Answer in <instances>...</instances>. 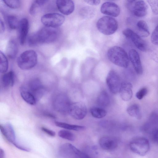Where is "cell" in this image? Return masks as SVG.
I'll return each instance as SVG.
<instances>
[{
    "label": "cell",
    "mask_w": 158,
    "mask_h": 158,
    "mask_svg": "<svg viewBox=\"0 0 158 158\" xmlns=\"http://www.w3.org/2000/svg\"><path fill=\"white\" fill-rule=\"evenodd\" d=\"M127 9L138 17L145 16L148 12V6L145 2L141 0H130L126 2Z\"/></svg>",
    "instance_id": "8992f818"
},
{
    "label": "cell",
    "mask_w": 158,
    "mask_h": 158,
    "mask_svg": "<svg viewBox=\"0 0 158 158\" xmlns=\"http://www.w3.org/2000/svg\"><path fill=\"white\" fill-rule=\"evenodd\" d=\"M56 4L60 12L64 15L71 14L74 10V3L72 0H58L56 1Z\"/></svg>",
    "instance_id": "4fadbf2b"
},
{
    "label": "cell",
    "mask_w": 158,
    "mask_h": 158,
    "mask_svg": "<svg viewBox=\"0 0 158 158\" xmlns=\"http://www.w3.org/2000/svg\"><path fill=\"white\" fill-rule=\"evenodd\" d=\"M0 71L1 73H6L8 69V63L7 58L4 54L0 51Z\"/></svg>",
    "instance_id": "83f0119b"
},
{
    "label": "cell",
    "mask_w": 158,
    "mask_h": 158,
    "mask_svg": "<svg viewBox=\"0 0 158 158\" xmlns=\"http://www.w3.org/2000/svg\"><path fill=\"white\" fill-rule=\"evenodd\" d=\"M41 20L45 26L56 28L63 24L65 20V17L60 14L49 13L43 15Z\"/></svg>",
    "instance_id": "52a82bcc"
},
{
    "label": "cell",
    "mask_w": 158,
    "mask_h": 158,
    "mask_svg": "<svg viewBox=\"0 0 158 158\" xmlns=\"http://www.w3.org/2000/svg\"><path fill=\"white\" fill-rule=\"evenodd\" d=\"M152 43L156 45H158V25L153 31L151 38Z\"/></svg>",
    "instance_id": "836d02e7"
},
{
    "label": "cell",
    "mask_w": 158,
    "mask_h": 158,
    "mask_svg": "<svg viewBox=\"0 0 158 158\" xmlns=\"http://www.w3.org/2000/svg\"><path fill=\"white\" fill-rule=\"evenodd\" d=\"M152 138L154 142L158 144V128L152 130Z\"/></svg>",
    "instance_id": "74e56055"
},
{
    "label": "cell",
    "mask_w": 158,
    "mask_h": 158,
    "mask_svg": "<svg viewBox=\"0 0 158 158\" xmlns=\"http://www.w3.org/2000/svg\"><path fill=\"white\" fill-rule=\"evenodd\" d=\"M2 82L5 87L12 86L15 82V74L12 71H10L3 75L2 78Z\"/></svg>",
    "instance_id": "7402d4cb"
},
{
    "label": "cell",
    "mask_w": 158,
    "mask_h": 158,
    "mask_svg": "<svg viewBox=\"0 0 158 158\" xmlns=\"http://www.w3.org/2000/svg\"><path fill=\"white\" fill-rule=\"evenodd\" d=\"M18 52V46L16 41L14 39L10 40L8 42L6 48V53L8 57L14 59Z\"/></svg>",
    "instance_id": "ffe728a7"
},
{
    "label": "cell",
    "mask_w": 158,
    "mask_h": 158,
    "mask_svg": "<svg viewBox=\"0 0 158 158\" xmlns=\"http://www.w3.org/2000/svg\"><path fill=\"white\" fill-rule=\"evenodd\" d=\"M148 89L146 87H143L139 89L136 94L135 96L139 100L142 99L147 94Z\"/></svg>",
    "instance_id": "d590c367"
},
{
    "label": "cell",
    "mask_w": 158,
    "mask_h": 158,
    "mask_svg": "<svg viewBox=\"0 0 158 158\" xmlns=\"http://www.w3.org/2000/svg\"><path fill=\"white\" fill-rule=\"evenodd\" d=\"M0 129L3 135L9 142L13 145L17 143L15 132L10 124L7 123L3 125H0Z\"/></svg>",
    "instance_id": "9a60e30c"
},
{
    "label": "cell",
    "mask_w": 158,
    "mask_h": 158,
    "mask_svg": "<svg viewBox=\"0 0 158 158\" xmlns=\"http://www.w3.org/2000/svg\"><path fill=\"white\" fill-rule=\"evenodd\" d=\"M5 155L4 150L0 148V158H5Z\"/></svg>",
    "instance_id": "ee69618b"
},
{
    "label": "cell",
    "mask_w": 158,
    "mask_h": 158,
    "mask_svg": "<svg viewBox=\"0 0 158 158\" xmlns=\"http://www.w3.org/2000/svg\"><path fill=\"white\" fill-rule=\"evenodd\" d=\"M122 33L127 38L132 42L138 49L142 52L146 51L147 45L146 42L138 34L128 28L124 29Z\"/></svg>",
    "instance_id": "9c48e42d"
},
{
    "label": "cell",
    "mask_w": 158,
    "mask_h": 158,
    "mask_svg": "<svg viewBox=\"0 0 158 158\" xmlns=\"http://www.w3.org/2000/svg\"><path fill=\"white\" fill-rule=\"evenodd\" d=\"M40 6L37 3L36 0L34 1L31 3L29 9V13L31 15L35 14L37 7Z\"/></svg>",
    "instance_id": "8d00e7d4"
},
{
    "label": "cell",
    "mask_w": 158,
    "mask_h": 158,
    "mask_svg": "<svg viewBox=\"0 0 158 158\" xmlns=\"http://www.w3.org/2000/svg\"><path fill=\"white\" fill-rule=\"evenodd\" d=\"M127 111L131 117L138 119H140L142 118V114L140 107L137 104H133L129 106L127 108Z\"/></svg>",
    "instance_id": "cb8c5ba5"
},
{
    "label": "cell",
    "mask_w": 158,
    "mask_h": 158,
    "mask_svg": "<svg viewBox=\"0 0 158 158\" xmlns=\"http://www.w3.org/2000/svg\"><path fill=\"white\" fill-rule=\"evenodd\" d=\"M100 147L106 151H111L116 148L118 144V139L115 137L105 136L102 137L99 141Z\"/></svg>",
    "instance_id": "7c38bea8"
},
{
    "label": "cell",
    "mask_w": 158,
    "mask_h": 158,
    "mask_svg": "<svg viewBox=\"0 0 158 158\" xmlns=\"http://www.w3.org/2000/svg\"><path fill=\"white\" fill-rule=\"evenodd\" d=\"M59 31L56 28L45 26L31 35L28 42L30 46L38 44H48L55 41L57 38Z\"/></svg>",
    "instance_id": "6da1fadb"
},
{
    "label": "cell",
    "mask_w": 158,
    "mask_h": 158,
    "mask_svg": "<svg viewBox=\"0 0 158 158\" xmlns=\"http://www.w3.org/2000/svg\"><path fill=\"white\" fill-rule=\"evenodd\" d=\"M84 1L87 3L92 6H97L100 3V1L99 0H84Z\"/></svg>",
    "instance_id": "b9f144b4"
},
{
    "label": "cell",
    "mask_w": 158,
    "mask_h": 158,
    "mask_svg": "<svg viewBox=\"0 0 158 158\" xmlns=\"http://www.w3.org/2000/svg\"><path fill=\"white\" fill-rule=\"evenodd\" d=\"M106 82L111 93L115 94L119 92L121 83L118 75L115 71L111 70L109 72L106 77Z\"/></svg>",
    "instance_id": "30bf717a"
},
{
    "label": "cell",
    "mask_w": 158,
    "mask_h": 158,
    "mask_svg": "<svg viewBox=\"0 0 158 158\" xmlns=\"http://www.w3.org/2000/svg\"><path fill=\"white\" fill-rule=\"evenodd\" d=\"M41 129L43 132L51 136L54 137L56 135V133L55 131L46 127H42Z\"/></svg>",
    "instance_id": "ab89813d"
},
{
    "label": "cell",
    "mask_w": 158,
    "mask_h": 158,
    "mask_svg": "<svg viewBox=\"0 0 158 158\" xmlns=\"http://www.w3.org/2000/svg\"><path fill=\"white\" fill-rule=\"evenodd\" d=\"M137 27L139 35L143 37H147L150 34L148 27L146 22L143 20H140L137 23Z\"/></svg>",
    "instance_id": "603a6c76"
},
{
    "label": "cell",
    "mask_w": 158,
    "mask_h": 158,
    "mask_svg": "<svg viewBox=\"0 0 158 158\" xmlns=\"http://www.w3.org/2000/svg\"><path fill=\"white\" fill-rule=\"evenodd\" d=\"M37 55L35 52L28 50L22 53L18 57L17 63L19 67L23 70L31 69L36 64Z\"/></svg>",
    "instance_id": "3957f363"
},
{
    "label": "cell",
    "mask_w": 158,
    "mask_h": 158,
    "mask_svg": "<svg viewBox=\"0 0 158 158\" xmlns=\"http://www.w3.org/2000/svg\"><path fill=\"white\" fill-rule=\"evenodd\" d=\"M19 37L20 44L23 45L26 42L29 29V23L26 18L21 19L18 26Z\"/></svg>",
    "instance_id": "5bb4252c"
},
{
    "label": "cell",
    "mask_w": 158,
    "mask_h": 158,
    "mask_svg": "<svg viewBox=\"0 0 158 158\" xmlns=\"http://www.w3.org/2000/svg\"><path fill=\"white\" fill-rule=\"evenodd\" d=\"M129 55L135 71L137 74H141L143 72V69L139 53L135 50L131 49L129 51Z\"/></svg>",
    "instance_id": "2e32d148"
},
{
    "label": "cell",
    "mask_w": 158,
    "mask_h": 158,
    "mask_svg": "<svg viewBox=\"0 0 158 158\" xmlns=\"http://www.w3.org/2000/svg\"><path fill=\"white\" fill-rule=\"evenodd\" d=\"M2 1L8 7L12 9L19 8L21 5L20 1L19 0H4Z\"/></svg>",
    "instance_id": "4dcf8cb0"
},
{
    "label": "cell",
    "mask_w": 158,
    "mask_h": 158,
    "mask_svg": "<svg viewBox=\"0 0 158 158\" xmlns=\"http://www.w3.org/2000/svg\"><path fill=\"white\" fill-rule=\"evenodd\" d=\"M151 7L153 13L155 15H158V0H147Z\"/></svg>",
    "instance_id": "d6a6232c"
},
{
    "label": "cell",
    "mask_w": 158,
    "mask_h": 158,
    "mask_svg": "<svg viewBox=\"0 0 158 158\" xmlns=\"http://www.w3.org/2000/svg\"><path fill=\"white\" fill-rule=\"evenodd\" d=\"M129 147L134 153L140 156H144L149 150L150 145L147 139L143 137H139L131 141Z\"/></svg>",
    "instance_id": "5b68a950"
},
{
    "label": "cell",
    "mask_w": 158,
    "mask_h": 158,
    "mask_svg": "<svg viewBox=\"0 0 158 158\" xmlns=\"http://www.w3.org/2000/svg\"><path fill=\"white\" fill-rule=\"evenodd\" d=\"M75 158H92L88 154L83 152L77 149Z\"/></svg>",
    "instance_id": "f35d334b"
},
{
    "label": "cell",
    "mask_w": 158,
    "mask_h": 158,
    "mask_svg": "<svg viewBox=\"0 0 158 158\" xmlns=\"http://www.w3.org/2000/svg\"><path fill=\"white\" fill-rule=\"evenodd\" d=\"M0 33H2L4 32L5 30V27L4 24L2 20L0 19Z\"/></svg>",
    "instance_id": "7bdbcfd3"
},
{
    "label": "cell",
    "mask_w": 158,
    "mask_h": 158,
    "mask_svg": "<svg viewBox=\"0 0 158 158\" xmlns=\"http://www.w3.org/2000/svg\"><path fill=\"white\" fill-rule=\"evenodd\" d=\"M21 96L23 99L29 104L34 105L36 100L33 94L29 90L23 87L20 90Z\"/></svg>",
    "instance_id": "44dd1931"
},
{
    "label": "cell",
    "mask_w": 158,
    "mask_h": 158,
    "mask_svg": "<svg viewBox=\"0 0 158 158\" xmlns=\"http://www.w3.org/2000/svg\"><path fill=\"white\" fill-rule=\"evenodd\" d=\"M14 145L16 148L21 150L28 152H30V149L29 148L20 145L17 143L14 144Z\"/></svg>",
    "instance_id": "60d3db41"
},
{
    "label": "cell",
    "mask_w": 158,
    "mask_h": 158,
    "mask_svg": "<svg viewBox=\"0 0 158 158\" xmlns=\"http://www.w3.org/2000/svg\"><path fill=\"white\" fill-rule=\"evenodd\" d=\"M91 115L94 118H101L105 117L107 114V111L104 109L94 107L92 108L90 110Z\"/></svg>",
    "instance_id": "4316f807"
},
{
    "label": "cell",
    "mask_w": 158,
    "mask_h": 158,
    "mask_svg": "<svg viewBox=\"0 0 158 158\" xmlns=\"http://www.w3.org/2000/svg\"><path fill=\"white\" fill-rule=\"evenodd\" d=\"M58 98L56 102L58 110L63 112H68L71 103L68 98L64 95H60Z\"/></svg>",
    "instance_id": "d6986e66"
},
{
    "label": "cell",
    "mask_w": 158,
    "mask_h": 158,
    "mask_svg": "<svg viewBox=\"0 0 158 158\" xmlns=\"http://www.w3.org/2000/svg\"><path fill=\"white\" fill-rule=\"evenodd\" d=\"M7 21L9 27L12 29L18 28L19 21L15 15H10L7 17Z\"/></svg>",
    "instance_id": "f1b7e54d"
},
{
    "label": "cell",
    "mask_w": 158,
    "mask_h": 158,
    "mask_svg": "<svg viewBox=\"0 0 158 158\" xmlns=\"http://www.w3.org/2000/svg\"><path fill=\"white\" fill-rule=\"evenodd\" d=\"M87 112L85 104L82 102H77L71 103L68 113L73 118L79 120L85 117Z\"/></svg>",
    "instance_id": "ba28073f"
},
{
    "label": "cell",
    "mask_w": 158,
    "mask_h": 158,
    "mask_svg": "<svg viewBox=\"0 0 158 158\" xmlns=\"http://www.w3.org/2000/svg\"><path fill=\"white\" fill-rule=\"evenodd\" d=\"M58 136L63 139L70 141L74 140L75 137L74 135L71 132L66 130H61L58 132Z\"/></svg>",
    "instance_id": "f546056e"
},
{
    "label": "cell",
    "mask_w": 158,
    "mask_h": 158,
    "mask_svg": "<svg viewBox=\"0 0 158 158\" xmlns=\"http://www.w3.org/2000/svg\"><path fill=\"white\" fill-rule=\"evenodd\" d=\"M148 123L151 125H158V113L153 112L151 113L148 118Z\"/></svg>",
    "instance_id": "1f68e13d"
},
{
    "label": "cell",
    "mask_w": 158,
    "mask_h": 158,
    "mask_svg": "<svg viewBox=\"0 0 158 158\" xmlns=\"http://www.w3.org/2000/svg\"><path fill=\"white\" fill-rule=\"evenodd\" d=\"M97 104L101 106L106 107L110 103V99L108 93L105 91L100 93L97 99Z\"/></svg>",
    "instance_id": "d4e9b609"
},
{
    "label": "cell",
    "mask_w": 158,
    "mask_h": 158,
    "mask_svg": "<svg viewBox=\"0 0 158 158\" xmlns=\"http://www.w3.org/2000/svg\"><path fill=\"white\" fill-rule=\"evenodd\" d=\"M55 124L57 127L67 130L80 131L83 130L85 128V127L83 126L71 124L58 121L55 122Z\"/></svg>",
    "instance_id": "484cf974"
},
{
    "label": "cell",
    "mask_w": 158,
    "mask_h": 158,
    "mask_svg": "<svg viewBox=\"0 0 158 158\" xmlns=\"http://www.w3.org/2000/svg\"><path fill=\"white\" fill-rule=\"evenodd\" d=\"M107 56L113 64L119 67L127 68L129 66V56L124 49L120 47L114 46L107 51Z\"/></svg>",
    "instance_id": "7a4b0ae2"
},
{
    "label": "cell",
    "mask_w": 158,
    "mask_h": 158,
    "mask_svg": "<svg viewBox=\"0 0 158 158\" xmlns=\"http://www.w3.org/2000/svg\"><path fill=\"white\" fill-rule=\"evenodd\" d=\"M29 90L35 97L36 100L41 98L44 94L43 86L40 81L35 79L29 83Z\"/></svg>",
    "instance_id": "ac0fdd59"
},
{
    "label": "cell",
    "mask_w": 158,
    "mask_h": 158,
    "mask_svg": "<svg viewBox=\"0 0 158 158\" xmlns=\"http://www.w3.org/2000/svg\"><path fill=\"white\" fill-rule=\"evenodd\" d=\"M119 92L122 100L124 101H129L133 95L132 84L127 81L123 82L121 83Z\"/></svg>",
    "instance_id": "e0dca14e"
},
{
    "label": "cell",
    "mask_w": 158,
    "mask_h": 158,
    "mask_svg": "<svg viewBox=\"0 0 158 158\" xmlns=\"http://www.w3.org/2000/svg\"><path fill=\"white\" fill-rule=\"evenodd\" d=\"M96 26L100 32L105 35H110L116 31L118 24L117 21L114 18L109 16H104L98 20Z\"/></svg>",
    "instance_id": "277c9868"
},
{
    "label": "cell",
    "mask_w": 158,
    "mask_h": 158,
    "mask_svg": "<svg viewBox=\"0 0 158 158\" xmlns=\"http://www.w3.org/2000/svg\"><path fill=\"white\" fill-rule=\"evenodd\" d=\"M92 10V9L88 7H84L81 10V15L84 17H89L93 14Z\"/></svg>",
    "instance_id": "e575fe53"
},
{
    "label": "cell",
    "mask_w": 158,
    "mask_h": 158,
    "mask_svg": "<svg viewBox=\"0 0 158 158\" xmlns=\"http://www.w3.org/2000/svg\"><path fill=\"white\" fill-rule=\"evenodd\" d=\"M100 10L102 13L113 17L118 16L120 12V9L118 6L115 3L107 2L102 5Z\"/></svg>",
    "instance_id": "8fae6325"
}]
</instances>
